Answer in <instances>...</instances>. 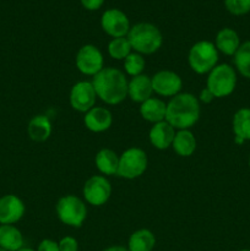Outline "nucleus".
Listing matches in <instances>:
<instances>
[{
  "mask_svg": "<svg viewBox=\"0 0 250 251\" xmlns=\"http://www.w3.org/2000/svg\"><path fill=\"white\" fill-rule=\"evenodd\" d=\"M200 118V103L190 93H178L167 104L166 122L174 129L189 130Z\"/></svg>",
  "mask_w": 250,
  "mask_h": 251,
  "instance_id": "nucleus-2",
  "label": "nucleus"
},
{
  "mask_svg": "<svg viewBox=\"0 0 250 251\" xmlns=\"http://www.w3.org/2000/svg\"><path fill=\"white\" fill-rule=\"evenodd\" d=\"M0 251H7V250H5V249H2V248H0Z\"/></svg>",
  "mask_w": 250,
  "mask_h": 251,
  "instance_id": "nucleus-37",
  "label": "nucleus"
},
{
  "mask_svg": "<svg viewBox=\"0 0 250 251\" xmlns=\"http://www.w3.org/2000/svg\"><path fill=\"white\" fill-rule=\"evenodd\" d=\"M216 48L225 55H234L240 47V39L233 28H222L216 36Z\"/></svg>",
  "mask_w": 250,
  "mask_h": 251,
  "instance_id": "nucleus-18",
  "label": "nucleus"
},
{
  "mask_svg": "<svg viewBox=\"0 0 250 251\" xmlns=\"http://www.w3.org/2000/svg\"><path fill=\"white\" fill-rule=\"evenodd\" d=\"M174 136H175L174 127L166 120L153 124L149 135L152 146L158 150H167L171 147Z\"/></svg>",
  "mask_w": 250,
  "mask_h": 251,
  "instance_id": "nucleus-15",
  "label": "nucleus"
},
{
  "mask_svg": "<svg viewBox=\"0 0 250 251\" xmlns=\"http://www.w3.org/2000/svg\"><path fill=\"white\" fill-rule=\"evenodd\" d=\"M19 251H34V250L31 249V248H22V249H20Z\"/></svg>",
  "mask_w": 250,
  "mask_h": 251,
  "instance_id": "nucleus-35",
  "label": "nucleus"
},
{
  "mask_svg": "<svg viewBox=\"0 0 250 251\" xmlns=\"http://www.w3.org/2000/svg\"><path fill=\"white\" fill-rule=\"evenodd\" d=\"M152 92V81L149 76L139 75L131 78L127 83V96L131 98V100L137 103H142L151 98Z\"/></svg>",
  "mask_w": 250,
  "mask_h": 251,
  "instance_id": "nucleus-16",
  "label": "nucleus"
},
{
  "mask_svg": "<svg viewBox=\"0 0 250 251\" xmlns=\"http://www.w3.org/2000/svg\"><path fill=\"white\" fill-rule=\"evenodd\" d=\"M124 68L127 75L132 76V77L141 75L145 69V59L142 58L141 54L130 53L124 59Z\"/></svg>",
  "mask_w": 250,
  "mask_h": 251,
  "instance_id": "nucleus-27",
  "label": "nucleus"
},
{
  "mask_svg": "<svg viewBox=\"0 0 250 251\" xmlns=\"http://www.w3.org/2000/svg\"><path fill=\"white\" fill-rule=\"evenodd\" d=\"M127 83L124 74L115 68H103L92 80L97 97L110 105L119 104L126 98Z\"/></svg>",
  "mask_w": 250,
  "mask_h": 251,
  "instance_id": "nucleus-1",
  "label": "nucleus"
},
{
  "mask_svg": "<svg viewBox=\"0 0 250 251\" xmlns=\"http://www.w3.org/2000/svg\"><path fill=\"white\" fill-rule=\"evenodd\" d=\"M96 166L98 171L105 176H115L119 167V157L113 150L102 149L96 154Z\"/></svg>",
  "mask_w": 250,
  "mask_h": 251,
  "instance_id": "nucleus-21",
  "label": "nucleus"
},
{
  "mask_svg": "<svg viewBox=\"0 0 250 251\" xmlns=\"http://www.w3.org/2000/svg\"><path fill=\"white\" fill-rule=\"evenodd\" d=\"M213 98H215V96H213L212 93H211V91L208 90L207 87H206V88H203V90L200 92V98H199V100H200L202 103H206V104H208V103L212 102Z\"/></svg>",
  "mask_w": 250,
  "mask_h": 251,
  "instance_id": "nucleus-32",
  "label": "nucleus"
},
{
  "mask_svg": "<svg viewBox=\"0 0 250 251\" xmlns=\"http://www.w3.org/2000/svg\"><path fill=\"white\" fill-rule=\"evenodd\" d=\"M96 91L92 82L80 81L75 83L70 91V104L75 110L81 113H87L95 107Z\"/></svg>",
  "mask_w": 250,
  "mask_h": 251,
  "instance_id": "nucleus-11",
  "label": "nucleus"
},
{
  "mask_svg": "<svg viewBox=\"0 0 250 251\" xmlns=\"http://www.w3.org/2000/svg\"><path fill=\"white\" fill-rule=\"evenodd\" d=\"M100 26L103 31L113 38L126 37L131 28L127 16L119 9H109L103 12Z\"/></svg>",
  "mask_w": 250,
  "mask_h": 251,
  "instance_id": "nucleus-10",
  "label": "nucleus"
},
{
  "mask_svg": "<svg viewBox=\"0 0 250 251\" xmlns=\"http://www.w3.org/2000/svg\"><path fill=\"white\" fill-rule=\"evenodd\" d=\"M166 113H167V104L163 100H158V98H149L147 100L141 103L140 105V114L145 120L150 123L163 122L166 120Z\"/></svg>",
  "mask_w": 250,
  "mask_h": 251,
  "instance_id": "nucleus-17",
  "label": "nucleus"
},
{
  "mask_svg": "<svg viewBox=\"0 0 250 251\" xmlns=\"http://www.w3.org/2000/svg\"><path fill=\"white\" fill-rule=\"evenodd\" d=\"M81 5L85 7L88 11H96V10L100 9L104 2V0H80Z\"/></svg>",
  "mask_w": 250,
  "mask_h": 251,
  "instance_id": "nucleus-31",
  "label": "nucleus"
},
{
  "mask_svg": "<svg viewBox=\"0 0 250 251\" xmlns=\"http://www.w3.org/2000/svg\"><path fill=\"white\" fill-rule=\"evenodd\" d=\"M0 248L7 251L24 248V237L14 225H0Z\"/></svg>",
  "mask_w": 250,
  "mask_h": 251,
  "instance_id": "nucleus-19",
  "label": "nucleus"
},
{
  "mask_svg": "<svg viewBox=\"0 0 250 251\" xmlns=\"http://www.w3.org/2000/svg\"><path fill=\"white\" fill-rule=\"evenodd\" d=\"M58 244L60 251H78L77 240L73 237H64Z\"/></svg>",
  "mask_w": 250,
  "mask_h": 251,
  "instance_id": "nucleus-29",
  "label": "nucleus"
},
{
  "mask_svg": "<svg viewBox=\"0 0 250 251\" xmlns=\"http://www.w3.org/2000/svg\"><path fill=\"white\" fill-rule=\"evenodd\" d=\"M86 127L92 132H103L110 127L113 123L112 113L102 107H93L83 118Z\"/></svg>",
  "mask_w": 250,
  "mask_h": 251,
  "instance_id": "nucleus-14",
  "label": "nucleus"
},
{
  "mask_svg": "<svg viewBox=\"0 0 250 251\" xmlns=\"http://www.w3.org/2000/svg\"><path fill=\"white\" fill-rule=\"evenodd\" d=\"M172 147L176 154L181 157H189L195 152L196 140L190 130H179L175 134Z\"/></svg>",
  "mask_w": 250,
  "mask_h": 251,
  "instance_id": "nucleus-23",
  "label": "nucleus"
},
{
  "mask_svg": "<svg viewBox=\"0 0 250 251\" xmlns=\"http://www.w3.org/2000/svg\"><path fill=\"white\" fill-rule=\"evenodd\" d=\"M37 251H60L59 244L51 239H44L39 243Z\"/></svg>",
  "mask_w": 250,
  "mask_h": 251,
  "instance_id": "nucleus-30",
  "label": "nucleus"
},
{
  "mask_svg": "<svg viewBox=\"0 0 250 251\" xmlns=\"http://www.w3.org/2000/svg\"><path fill=\"white\" fill-rule=\"evenodd\" d=\"M233 132L244 141L250 140V108H240L233 117Z\"/></svg>",
  "mask_w": 250,
  "mask_h": 251,
  "instance_id": "nucleus-24",
  "label": "nucleus"
},
{
  "mask_svg": "<svg viewBox=\"0 0 250 251\" xmlns=\"http://www.w3.org/2000/svg\"><path fill=\"white\" fill-rule=\"evenodd\" d=\"M56 215L64 225L80 228L87 217V208L77 196L66 195L59 199L56 203Z\"/></svg>",
  "mask_w": 250,
  "mask_h": 251,
  "instance_id": "nucleus-6",
  "label": "nucleus"
},
{
  "mask_svg": "<svg viewBox=\"0 0 250 251\" xmlns=\"http://www.w3.org/2000/svg\"><path fill=\"white\" fill-rule=\"evenodd\" d=\"M234 65L240 75L250 78V41L240 44L237 53L234 54Z\"/></svg>",
  "mask_w": 250,
  "mask_h": 251,
  "instance_id": "nucleus-25",
  "label": "nucleus"
},
{
  "mask_svg": "<svg viewBox=\"0 0 250 251\" xmlns=\"http://www.w3.org/2000/svg\"><path fill=\"white\" fill-rule=\"evenodd\" d=\"M76 66L83 75L95 76L103 69V55L92 44H86L76 54Z\"/></svg>",
  "mask_w": 250,
  "mask_h": 251,
  "instance_id": "nucleus-9",
  "label": "nucleus"
},
{
  "mask_svg": "<svg viewBox=\"0 0 250 251\" xmlns=\"http://www.w3.org/2000/svg\"><path fill=\"white\" fill-rule=\"evenodd\" d=\"M83 198L90 205L102 206L109 200L112 186L108 179L102 176H93L83 185Z\"/></svg>",
  "mask_w": 250,
  "mask_h": 251,
  "instance_id": "nucleus-8",
  "label": "nucleus"
},
{
  "mask_svg": "<svg viewBox=\"0 0 250 251\" xmlns=\"http://www.w3.org/2000/svg\"><path fill=\"white\" fill-rule=\"evenodd\" d=\"M156 245V238L150 229H139L132 233L127 243L129 251H152Z\"/></svg>",
  "mask_w": 250,
  "mask_h": 251,
  "instance_id": "nucleus-22",
  "label": "nucleus"
},
{
  "mask_svg": "<svg viewBox=\"0 0 250 251\" xmlns=\"http://www.w3.org/2000/svg\"><path fill=\"white\" fill-rule=\"evenodd\" d=\"M131 46L126 37H120V38H113L108 44V53L113 59L122 60L125 59L131 53Z\"/></svg>",
  "mask_w": 250,
  "mask_h": 251,
  "instance_id": "nucleus-26",
  "label": "nucleus"
},
{
  "mask_svg": "<svg viewBox=\"0 0 250 251\" xmlns=\"http://www.w3.org/2000/svg\"><path fill=\"white\" fill-rule=\"evenodd\" d=\"M228 12L235 16H242L250 12V0H225Z\"/></svg>",
  "mask_w": 250,
  "mask_h": 251,
  "instance_id": "nucleus-28",
  "label": "nucleus"
},
{
  "mask_svg": "<svg viewBox=\"0 0 250 251\" xmlns=\"http://www.w3.org/2000/svg\"><path fill=\"white\" fill-rule=\"evenodd\" d=\"M234 141H235V144H237V145H243L245 142L244 140H242L240 137H237V136H234Z\"/></svg>",
  "mask_w": 250,
  "mask_h": 251,
  "instance_id": "nucleus-34",
  "label": "nucleus"
},
{
  "mask_svg": "<svg viewBox=\"0 0 250 251\" xmlns=\"http://www.w3.org/2000/svg\"><path fill=\"white\" fill-rule=\"evenodd\" d=\"M103 251H129L126 249V248L124 247H119V245H117V247H110V248H107L105 250Z\"/></svg>",
  "mask_w": 250,
  "mask_h": 251,
  "instance_id": "nucleus-33",
  "label": "nucleus"
},
{
  "mask_svg": "<svg viewBox=\"0 0 250 251\" xmlns=\"http://www.w3.org/2000/svg\"><path fill=\"white\" fill-rule=\"evenodd\" d=\"M239 251H250V249H243V250H239Z\"/></svg>",
  "mask_w": 250,
  "mask_h": 251,
  "instance_id": "nucleus-36",
  "label": "nucleus"
},
{
  "mask_svg": "<svg viewBox=\"0 0 250 251\" xmlns=\"http://www.w3.org/2000/svg\"><path fill=\"white\" fill-rule=\"evenodd\" d=\"M237 86V74L228 64L216 65L210 71L206 87L211 91L215 98H223L232 95Z\"/></svg>",
  "mask_w": 250,
  "mask_h": 251,
  "instance_id": "nucleus-4",
  "label": "nucleus"
},
{
  "mask_svg": "<svg viewBox=\"0 0 250 251\" xmlns=\"http://www.w3.org/2000/svg\"><path fill=\"white\" fill-rule=\"evenodd\" d=\"M147 169V156L144 150L131 147L119 157V167L117 176L125 179H135L141 176Z\"/></svg>",
  "mask_w": 250,
  "mask_h": 251,
  "instance_id": "nucleus-7",
  "label": "nucleus"
},
{
  "mask_svg": "<svg viewBox=\"0 0 250 251\" xmlns=\"http://www.w3.org/2000/svg\"><path fill=\"white\" fill-rule=\"evenodd\" d=\"M25 203L16 195H4L0 198V225H14L25 215Z\"/></svg>",
  "mask_w": 250,
  "mask_h": 251,
  "instance_id": "nucleus-13",
  "label": "nucleus"
},
{
  "mask_svg": "<svg viewBox=\"0 0 250 251\" xmlns=\"http://www.w3.org/2000/svg\"><path fill=\"white\" fill-rule=\"evenodd\" d=\"M27 132L31 140L43 142L49 139L51 134V123L46 115H36L32 118L27 126Z\"/></svg>",
  "mask_w": 250,
  "mask_h": 251,
  "instance_id": "nucleus-20",
  "label": "nucleus"
},
{
  "mask_svg": "<svg viewBox=\"0 0 250 251\" xmlns=\"http://www.w3.org/2000/svg\"><path fill=\"white\" fill-rule=\"evenodd\" d=\"M130 46L139 54H153L163 43V36L154 25L140 22L132 26L127 33Z\"/></svg>",
  "mask_w": 250,
  "mask_h": 251,
  "instance_id": "nucleus-3",
  "label": "nucleus"
},
{
  "mask_svg": "<svg viewBox=\"0 0 250 251\" xmlns=\"http://www.w3.org/2000/svg\"><path fill=\"white\" fill-rule=\"evenodd\" d=\"M152 81V90L163 97H174L178 95L183 86L180 76L169 70L158 71L154 74Z\"/></svg>",
  "mask_w": 250,
  "mask_h": 251,
  "instance_id": "nucleus-12",
  "label": "nucleus"
},
{
  "mask_svg": "<svg viewBox=\"0 0 250 251\" xmlns=\"http://www.w3.org/2000/svg\"><path fill=\"white\" fill-rule=\"evenodd\" d=\"M249 168H250V157H249Z\"/></svg>",
  "mask_w": 250,
  "mask_h": 251,
  "instance_id": "nucleus-38",
  "label": "nucleus"
},
{
  "mask_svg": "<svg viewBox=\"0 0 250 251\" xmlns=\"http://www.w3.org/2000/svg\"><path fill=\"white\" fill-rule=\"evenodd\" d=\"M189 65L196 74H207L217 65L218 50L212 42L200 41L190 48Z\"/></svg>",
  "mask_w": 250,
  "mask_h": 251,
  "instance_id": "nucleus-5",
  "label": "nucleus"
}]
</instances>
